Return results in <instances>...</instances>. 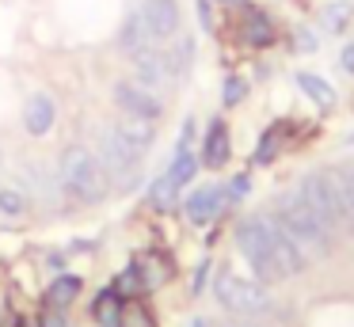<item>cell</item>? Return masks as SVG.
<instances>
[{
  "mask_svg": "<svg viewBox=\"0 0 354 327\" xmlns=\"http://www.w3.org/2000/svg\"><path fill=\"white\" fill-rule=\"evenodd\" d=\"M244 42L248 46H270L274 42V27H270L267 12L248 8V15H244Z\"/></svg>",
  "mask_w": 354,
  "mask_h": 327,
  "instance_id": "18",
  "label": "cell"
},
{
  "mask_svg": "<svg viewBox=\"0 0 354 327\" xmlns=\"http://www.w3.org/2000/svg\"><path fill=\"white\" fill-rule=\"evenodd\" d=\"M57 179H62V190L69 198H77L80 205H100L103 198L111 194V175L107 167L100 164L92 149L84 144H73V149L62 152V164H57Z\"/></svg>",
  "mask_w": 354,
  "mask_h": 327,
  "instance_id": "2",
  "label": "cell"
},
{
  "mask_svg": "<svg viewBox=\"0 0 354 327\" xmlns=\"http://www.w3.org/2000/svg\"><path fill=\"white\" fill-rule=\"evenodd\" d=\"M225 205H229V190H225L221 183H206V187L187 194L183 213H187L191 225H209V221H217L225 213Z\"/></svg>",
  "mask_w": 354,
  "mask_h": 327,
  "instance_id": "9",
  "label": "cell"
},
{
  "mask_svg": "<svg viewBox=\"0 0 354 327\" xmlns=\"http://www.w3.org/2000/svg\"><path fill=\"white\" fill-rule=\"evenodd\" d=\"M168 183L176 190H183L187 183L194 179V175H198V156H194L191 152V144H176V156H171V164H168Z\"/></svg>",
  "mask_w": 354,
  "mask_h": 327,
  "instance_id": "17",
  "label": "cell"
},
{
  "mask_svg": "<svg viewBox=\"0 0 354 327\" xmlns=\"http://www.w3.org/2000/svg\"><path fill=\"white\" fill-rule=\"evenodd\" d=\"M176 194L179 190L168 183V175H160V179H153V187H149V205L160 209V213H168L171 205H176Z\"/></svg>",
  "mask_w": 354,
  "mask_h": 327,
  "instance_id": "21",
  "label": "cell"
},
{
  "mask_svg": "<svg viewBox=\"0 0 354 327\" xmlns=\"http://www.w3.org/2000/svg\"><path fill=\"white\" fill-rule=\"evenodd\" d=\"M346 15H351V8H346V4H331V8H324V27H328L331 35H335V30H343Z\"/></svg>",
  "mask_w": 354,
  "mask_h": 327,
  "instance_id": "25",
  "label": "cell"
},
{
  "mask_svg": "<svg viewBox=\"0 0 354 327\" xmlns=\"http://www.w3.org/2000/svg\"><path fill=\"white\" fill-rule=\"evenodd\" d=\"M111 126H115L130 144H138L141 152H149V149H153V141H156V122H149V118H133V114H122V118L111 122Z\"/></svg>",
  "mask_w": 354,
  "mask_h": 327,
  "instance_id": "14",
  "label": "cell"
},
{
  "mask_svg": "<svg viewBox=\"0 0 354 327\" xmlns=\"http://www.w3.org/2000/svg\"><path fill=\"white\" fill-rule=\"evenodd\" d=\"M206 270H209V263H202V266H198V278H194V293H198L202 281H206Z\"/></svg>",
  "mask_w": 354,
  "mask_h": 327,
  "instance_id": "32",
  "label": "cell"
},
{
  "mask_svg": "<svg viewBox=\"0 0 354 327\" xmlns=\"http://www.w3.org/2000/svg\"><path fill=\"white\" fill-rule=\"evenodd\" d=\"M297 194L301 202L308 205L320 228L335 240L343 232V205H339V183H335V171H313L297 183Z\"/></svg>",
  "mask_w": 354,
  "mask_h": 327,
  "instance_id": "5",
  "label": "cell"
},
{
  "mask_svg": "<svg viewBox=\"0 0 354 327\" xmlns=\"http://www.w3.org/2000/svg\"><path fill=\"white\" fill-rule=\"evenodd\" d=\"M115 103H118V111H122V114L149 118V122H156L164 114L160 95H156V91H149L145 84H138V80H118L115 84Z\"/></svg>",
  "mask_w": 354,
  "mask_h": 327,
  "instance_id": "8",
  "label": "cell"
},
{
  "mask_svg": "<svg viewBox=\"0 0 354 327\" xmlns=\"http://www.w3.org/2000/svg\"><path fill=\"white\" fill-rule=\"evenodd\" d=\"M198 23L206 35H214V0H198Z\"/></svg>",
  "mask_w": 354,
  "mask_h": 327,
  "instance_id": "29",
  "label": "cell"
},
{
  "mask_svg": "<svg viewBox=\"0 0 354 327\" xmlns=\"http://www.w3.org/2000/svg\"><path fill=\"white\" fill-rule=\"evenodd\" d=\"M229 202H240V198L248 194V190H252V179H248V175H236V179H229Z\"/></svg>",
  "mask_w": 354,
  "mask_h": 327,
  "instance_id": "28",
  "label": "cell"
},
{
  "mask_svg": "<svg viewBox=\"0 0 354 327\" xmlns=\"http://www.w3.org/2000/svg\"><path fill=\"white\" fill-rule=\"evenodd\" d=\"M339 65H343L346 73H354V46H346V50H343V57H339Z\"/></svg>",
  "mask_w": 354,
  "mask_h": 327,
  "instance_id": "30",
  "label": "cell"
},
{
  "mask_svg": "<svg viewBox=\"0 0 354 327\" xmlns=\"http://www.w3.org/2000/svg\"><path fill=\"white\" fill-rule=\"evenodd\" d=\"M221 327H252V324H240V319H236V324H221Z\"/></svg>",
  "mask_w": 354,
  "mask_h": 327,
  "instance_id": "35",
  "label": "cell"
},
{
  "mask_svg": "<svg viewBox=\"0 0 354 327\" xmlns=\"http://www.w3.org/2000/svg\"><path fill=\"white\" fill-rule=\"evenodd\" d=\"M0 213L4 217H24L27 213V190L8 183V187H0Z\"/></svg>",
  "mask_w": 354,
  "mask_h": 327,
  "instance_id": "20",
  "label": "cell"
},
{
  "mask_svg": "<svg viewBox=\"0 0 354 327\" xmlns=\"http://www.w3.org/2000/svg\"><path fill=\"white\" fill-rule=\"evenodd\" d=\"M293 42H297V46H301V50H313V46H316V38H313V35H308V30H301V35H297V38H293Z\"/></svg>",
  "mask_w": 354,
  "mask_h": 327,
  "instance_id": "31",
  "label": "cell"
},
{
  "mask_svg": "<svg viewBox=\"0 0 354 327\" xmlns=\"http://www.w3.org/2000/svg\"><path fill=\"white\" fill-rule=\"evenodd\" d=\"M19 327H39V324H19Z\"/></svg>",
  "mask_w": 354,
  "mask_h": 327,
  "instance_id": "36",
  "label": "cell"
},
{
  "mask_svg": "<svg viewBox=\"0 0 354 327\" xmlns=\"http://www.w3.org/2000/svg\"><path fill=\"white\" fill-rule=\"evenodd\" d=\"M221 4H232V8H244L248 0H221Z\"/></svg>",
  "mask_w": 354,
  "mask_h": 327,
  "instance_id": "34",
  "label": "cell"
},
{
  "mask_svg": "<svg viewBox=\"0 0 354 327\" xmlns=\"http://www.w3.org/2000/svg\"><path fill=\"white\" fill-rule=\"evenodd\" d=\"M229 152H232V141H229V126H225L221 118L209 122L206 137H202V156L198 164H206L209 171H217V167L229 164Z\"/></svg>",
  "mask_w": 354,
  "mask_h": 327,
  "instance_id": "11",
  "label": "cell"
},
{
  "mask_svg": "<svg viewBox=\"0 0 354 327\" xmlns=\"http://www.w3.org/2000/svg\"><path fill=\"white\" fill-rule=\"evenodd\" d=\"M122 304H126V297L118 293L115 286L103 289V293L92 301V319L100 327H122Z\"/></svg>",
  "mask_w": 354,
  "mask_h": 327,
  "instance_id": "15",
  "label": "cell"
},
{
  "mask_svg": "<svg viewBox=\"0 0 354 327\" xmlns=\"http://www.w3.org/2000/svg\"><path fill=\"white\" fill-rule=\"evenodd\" d=\"M39 327H69V312H57V308H42Z\"/></svg>",
  "mask_w": 354,
  "mask_h": 327,
  "instance_id": "27",
  "label": "cell"
},
{
  "mask_svg": "<svg viewBox=\"0 0 354 327\" xmlns=\"http://www.w3.org/2000/svg\"><path fill=\"white\" fill-rule=\"evenodd\" d=\"M346 141H351V144H354V133H351V137H346Z\"/></svg>",
  "mask_w": 354,
  "mask_h": 327,
  "instance_id": "37",
  "label": "cell"
},
{
  "mask_svg": "<svg viewBox=\"0 0 354 327\" xmlns=\"http://www.w3.org/2000/svg\"><path fill=\"white\" fill-rule=\"evenodd\" d=\"M214 297L225 312H232L236 319H255V316H267L274 308L270 293L263 289V281H252L236 270H221L214 278Z\"/></svg>",
  "mask_w": 354,
  "mask_h": 327,
  "instance_id": "4",
  "label": "cell"
},
{
  "mask_svg": "<svg viewBox=\"0 0 354 327\" xmlns=\"http://www.w3.org/2000/svg\"><path fill=\"white\" fill-rule=\"evenodd\" d=\"M297 88L305 91V95L313 99L316 106H335V88H331L324 76H316V73H297Z\"/></svg>",
  "mask_w": 354,
  "mask_h": 327,
  "instance_id": "19",
  "label": "cell"
},
{
  "mask_svg": "<svg viewBox=\"0 0 354 327\" xmlns=\"http://www.w3.org/2000/svg\"><path fill=\"white\" fill-rule=\"evenodd\" d=\"M54 122H57L54 99H50L46 91H31L27 103H24V129L31 137H46L50 129H54Z\"/></svg>",
  "mask_w": 354,
  "mask_h": 327,
  "instance_id": "10",
  "label": "cell"
},
{
  "mask_svg": "<svg viewBox=\"0 0 354 327\" xmlns=\"http://www.w3.org/2000/svg\"><path fill=\"white\" fill-rule=\"evenodd\" d=\"M115 289H118V293H141V278H138V266H126V270L122 274H118V281H115Z\"/></svg>",
  "mask_w": 354,
  "mask_h": 327,
  "instance_id": "26",
  "label": "cell"
},
{
  "mask_svg": "<svg viewBox=\"0 0 354 327\" xmlns=\"http://www.w3.org/2000/svg\"><path fill=\"white\" fill-rule=\"evenodd\" d=\"M80 289H84V281H80V274H69V270H62V274H57V278L46 286V293H42V308L69 312V304L80 297Z\"/></svg>",
  "mask_w": 354,
  "mask_h": 327,
  "instance_id": "12",
  "label": "cell"
},
{
  "mask_svg": "<svg viewBox=\"0 0 354 327\" xmlns=\"http://www.w3.org/2000/svg\"><path fill=\"white\" fill-rule=\"evenodd\" d=\"M138 278H141V289H160L171 281V274H176V266H171L168 255H160V251H145V255L138 259Z\"/></svg>",
  "mask_w": 354,
  "mask_h": 327,
  "instance_id": "13",
  "label": "cell"
},
{
  "mask_svg": "<svg viewBox=\"0 0 354 327\" xmlns=\"http://www.w3.org/2000/svg\"><path fill=\"white\" fill-rule=\"evenodd\" d=\"M278 144H282V126H274L270 133H263V141L255 144V164H270L278 156Z\"/></svg>",
  "mask_w": 354,
  "mask_h": 327,
  "instance_id": "23",
  "label": "cell"
},
{
  "mask_svg": "<svg viewBox=\"0 0 354 327\" xmlns=\"http://www.w3.org/2000/svg\"><path fill=\"white\" fill-rule=\"evenodd\" d=\"M118 46H122V53L126 57H138V53H145V50H153V38L145 35V27H141V19H138V12H130L122 19V30H118Z\"/></svg>",
  "mask_w": 354,
  "mask_h": 327,
  "instance_id": "16",
  "label": "cell"
},
{
  "mask_svg": "<svg viewBox=\"0 0 354 327\" xmlns=\"http://www.w3.org/2000/svg\"><path fill=\"white\" fill-rule=\"evenodd\" d=\"M4 312H8V301H4V293H0V324H4Z\"/></svg>",
  "mask_w": 354,
  "mask_h": 327,
  "instance_id": "33",
  "label": "cell"
},
{
  "mask_svg": "<svg viewBox=\"0 0 354 327\" xmlns=\"http://www.w3.org/2000/svg\"><path fill=\"white\" fill-rule=\"evenodd\" d=\"M100 164L107 167V175L122 190H133V187H138V179H141L145 152H141L138 144L126 141L115 126H107V129H103V137H100Z\"/></svg>",
  "mask_w": 354,
  "mask_h": 327,
  "instance_id": "6",
  "label": "cell"
},
{
  "mask_svg": "<svg viewBox=\"0 0 354 327\" xmlns=\"http://www.w3.org/2000/svg\"><path fill=\"white\" fill-rule=\"evenodd\" d=\"M133 12H138V19H141V27H145V35L153 38L156 46H168L171 38L179 35L183 12H179L176 0H141Z\"/></svg>",
  "mask_w": 354,
  "mask_h": 327,
  "instance_id": "7",
  "label": "cell"
},
{
  "mask_svg": "<svg viewBox=\"0 0 354 327\" xmlns=\"http://www.w3.org/2000/svg\"><path fill=\"white\" fill-rule=\"evenodd\" d=\"M232 240H236L240 255L248 259L259 281H286L305 266L301 251L286 240V232L274 225L270 213H248V217L236 221L232 228Z\"/></svg>",
  "mask_w": 354,
  "mask_h": 327,
  "instance_id": "1",
  "label": "cell"
},
{
  "mask_svg": "<svg viewBox=\"0 0 354 327\" xmlns=\"http://www.w3.org/2000/svg\"><path fill=\"white\" fill-rule=\"evenodd\" d=\"M122 327H156V324H153V312H149L145 304L133 301V297H126V304H122Z\"/></svg>",
  "mask_w": 354,
  "mask_h": 327,
  "instance_id": "22",
  "label": "cell"
},
{
  "mask_svg": "<svg viewBox=\"0 0 354 327\" xmlns=\"http://www.w3.org/2000/svg\"><path fill=\"white\" fill-rule=\"evenodd\" d=\"M244 95H248V80H244V76H225L221 103L225 106H236V103H244Z\"/></svg>",
  "mask_w": 354,
  "mask_h": 327,
  "instance_id": "24",
  "label": "cell"
},
{
  "mask_svg": "<svg viewBox=\"0 0 354 327\" xmlns=\"http://www.w3.org/2000/svg\"><path fill=\"white\" fill-rule=\"evenodd\" d=\"M270 217H274V225L286 232V240L301 251L305 263H308V259H324V255H328L331 236L324 232L320 221L308 213V205L301 202L297 190H286V194L274 202V213H270Z\"/></svg>",
  "mask_w": 354,
  "mask_h": 327,
  "instance_id": "3",
  "label": "cell"
}]
</instances>
